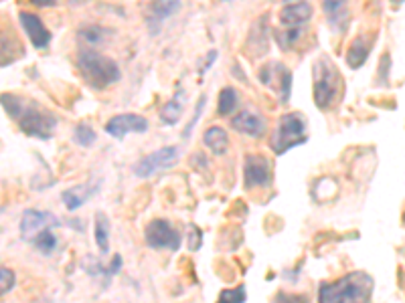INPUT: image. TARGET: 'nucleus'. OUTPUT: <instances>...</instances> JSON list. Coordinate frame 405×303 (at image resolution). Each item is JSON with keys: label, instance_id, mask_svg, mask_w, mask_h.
Wrapping results in <instances>:
<instances>
[{"label": "nucleus", "instance_id": "obj_1", "mask_svg": "<svg viewBox=\"0 0 405 303\" xmlns=\"http://www.w3.org/2000/svg\"><path fill=\"white\" fill-rule=\"evenodd\" d=\"M0 103L4 112L13 117L21 127V132H25L29 138L49 139L53 136L57 127V117L47 110L39 107L35 101L23 100L14 93H2Z\"/></svg>", "mask_w": 405, "mask_h": 303}, {"label": "nucleus", "instance_id": "obj_2", "mask_svg": "<svg viewBox=\"0 0 405 303\" xmlns=\"http://www.w3.org/2000/svg\"><path fill=\"white\" fill-rule=\"evenodd\" d=\"M373 277L365 271H353L334 283H322L318 303H371Z\"/></svg>", "mask_w": 405, "mask_h": 303}, {"label": "nucleus", "instance_id": "obj_3", "mask_svg": "<svg viewBox=\"0 0 405 303\" xmlns=\"http://www.w3.org/2000/svg\"><path fill=\"white\" fill-rule=\"evenodd\" d=\"M77 67L81 75L93 89H106L120 79V67L114 59L103 57L93 51H81L77 57Z\"/></svg>", "mask_w": 405, "mask_h": 303}, {"label": "nucleus", "instance_id": "obj_4", "mask_svg": "<svg viewBox=\"0 0 405 303\" xmlns=\"http://www.w3.org/2000/svg\"><path fill=\"white\" fill-rule=\"evenodd\" d=\"M306 142V122H304V115L298 112H292L280 117L278 129L272 138V148L274 152L282 156L286 152L294 148V146H300Z\"/></svg>", "mask_w": 405, "mask_h": 303}, {"label": "nucleus", "instance_id": "obj_5", "mask_svg": "<svg viewBox=\"0 0 405 303\" xmlns=\"http://www.w3.org/2000/svg\"><path fill=\"white\" fill-rule=\"evenodd\" d=\"M341 89V75L329 59H320L314 65V101L320 110H329Z\"/></svg>", "mask_w": 405, "mask_h": 303}, {"label": "nucleus", "instance_id": "obj_6", "mask_svg": "<svg viewBox=\"0 0 405 303\" xmlns=\"http://www.w3.org/2000/svg\"><path fill=\"white\" fill-rule=\"evenodd\" d=\"M144 240L150 249L158 251H178L180 249V235L165 218H154L144 228Z\"/></svg>", "mask_w": 405, "mask_h": 303}, {"label": "nucleus", "instance_id": "obj_7", "mask_svg": "<svg viewBox=\"0 0 405 303\" xmlns=\"http://www.w3.org/2000/svg\"><path fill=\"white\" fill-rule=\"evenodd\" d=\"M178 156H180V152H178L177 146H166V148L152 152L134 166V174L138 178H150L158 172H165V170L177 164Z\"/></svg>", "mask_w": 405, "mask_h": 303}, {"label": "nucleus", "instance_id": "obj_8", "mask_svg": "<svg viewBox=\"0 0 405 303\" xmlns=\"http://www.w3.org/2000/svg\"><path fill=\"white\" fill-rule=\"evenodd\" d=\"M243 180H245V188H266L272 182V166L267 162V158L252 154L245 158L243 164Z\"/></svg>", "mask_w": 405, "mask_h": 303}, {"label": "nucleus", "instance_id": "obj_9", "mask_svg": "<svg viewBox=\"0 0 405 303\" xmlns=\"http://www.w3.org/2000/svg\"><path fill=\"white\" fill-rule=\"evenodd\" d=\"M59 218L51 215L47 211H37V208H29L21 216V237L25 240H33L41 230H47L51 227H59Z\"/></svg>", "mask_w": 405, "mask_h": 303}, {"label": "nucleus", "instance_id": "obj_10", "mask_svg": "<svg viewBox=\"0 0 405 303\" xmlns=\"http://www.w3.org/2000/svg\"><path fill=\"white\" fill-rule=\"evenodd\" d=\"M260 81L267 85V87L278 89L280 100L286 101L290 100L292 91V73L288 67H284L282 63H270L260 71Z\"/></svg>", "mask_w": 405, "mask_h": 303}, {"label": "nucleus", "instance_id": "obj_11", "mask_svg": "<svg viewBox=\"0 0 405 303\" xmlns=\"http://www.w3.org/2000/svg\"><path fill=\"white\" fill-rule=\"evenodd\" d=\"M312 6L306 0H284L282 11H280V23L284 28H300L310 21Z\"/></svg>", "mask_w": 405, "mask_h": 303}, {"label": "nucleus", "instance_id": "obj_12", "mask_svg": "<svg viewBox=\"0 0 405 303\" xmlns=\"http://www.w3.org/2000/svg\"><path fill=\"white\" fill-rule=\"evenodd\" d=\"M148 129V122L136 114H122L112 117L106 126V132L116 139H122L130 132H136V134H144Z\"/></svg>", "mask_w": 405, "mask_h": 303}, {"label": "nucleus", "instance_id": "obj_13", "mask_svg": "<svg viewBox=\"0 0 405 303\" xmlns=\"http://www.w3.org/2000/svg\"><path fill=\"white\" fill-rule=\"evenodd\" d=\"M180 0H152L150 9L146 11V23L152 35L160 31V25L168 16H175L180 11Z\"/></svg>", "mask_w": 405, "mask_h": 303}, {"label": "nucleus", "instance_id": "obj_14", "mask_svg": "<svg viewBox=\"0 0 405 303\" xmlns=\"http://www.w3.org/2000/svg\"><path fill=\"white\" fill-rule=\"evenodd\" d=\"M21 25L25 28L26 37L33 43L35 49H47L51 43V33L47 26L43 25V21L37 14L33 13H21Z\"/></svg>", "mask_w": 405, "mask_h": 303}, {"label": "nucleus", "instance_id": "obj_15", "mask_svg": "<svg viewBox=\"0 0 405 303\" xmlns=\"http://www.w3.org/2000/svg\"><path fill=\"white\" fill-rule=\"evenodd\" d=\"M231 126L233 129H237L245 136H252V138H262L266 134V122L262 115H257L255 112L250 110H243L241 114H237L231 119Z\"/></svg>", "mask_w": 405, "mask_h": 303}, {"label": "nucleus", "instance_id": "obj_16", "mask_svg": "<svg viewBox=\"0 0 405 303\" xmlns=\"http://www.w3.org/2000/svg\"><path fill=\"white\" fill-rule=\"evenodd\" d=\"M322 11L329 18L330 26L334 31H347L349 26V18H351V13H349V0H322Z\"/></svg>", "mask_w": 405, "mask_h": 303}, {"label": "nucleus", "instance_id": "obj_17", "mask_svg": "<svg viewBox=\"0 0 405 303\" xmlns=\"http://www.w3.org/2000/svg\"><path fill=\"white\" fill-rule=\"evenodd\" d=\"M96 192H98V184H77L73 188L65 190L61 194V201H63L65 208L73 213L77 208H81Z\"/></svg>", "mask_w": 405, "mask_h": 303}, {"label": "nucleus", "instance_id": "obj_18", "mask_svg": "<svg viewBox=\"0 0 405 303\" xmlns=\"http://www.w3.org/2000/svg\"><path fill=\"white\" fill-rule=\"evenodd\" d=\"M373 49V38L369 35H361L351 43V47L347 51V63L351 69H359L363 67L369 59V53Z\"/></svg>", "mask_w": 405, "mask_h": 303}, {"label": "nucleus", "instance_id": "obj_19", "mask_svg": "<svg viewBox=\"0 0 405 303\" xmlns=\"http://www.w3.org/2000/svg\"><path fill=\"white\" fill-rule=\"evenodd\" d=\"M21 55H23V47H21L16 35L11 28L0 26V65L13 63Z\"/></svg>", "mask_w": 405, "mask_h": 303}, {"label": "nucleus", "instance_id": "obj_20", "mask_svg": "<svg viewBox=\"0 0 405 303\" xmlns=\"http://www.w3.org/2000/svg\"><path fill=\"white\" fill-rule=\"evenodd\" d=\"M202 142H205V146L213 152V154H217V156H223L229 148L227 132L219 126L209 127V129L205 132V138H202Z\"/></svg>", "mask_w": 405, "mask_h": 303}, {"label": "nucleus", "instance_id": "obj_21", "mask_svg": "<svg viewBox=\"0 0 405 303\" xmlns=\"http://www.w3.org/2000/svg\"><path fill=\"white\" fill-rule=\"evenodd\" d=\"M183 110H185V91L178 89L177 93H175V97L168 101L165 107L160 110V119H163V124H165V126H175L178 119H180Z\"/></svg>", "mask_w": 405, "mask_h": 303}, {"label": "nucleus", "instance_id": "obj_22", "mask_svg": "<svg viewBox=\"0 0 405 303\" xmlns=\"http://www.w3.org/2000/svg\"><path fill=\"white\" fill-rule=\"evenodd\" d=\"M96 243L101 253L110 251V220L103 213L96 215Z\"/></svg>", "mask_w": 405, "mask_h": 303}, {"label": "nucleus", "instance_id": "obj_23", "mask_svg": "<svg viewBox=\"0 0 405 303\" xmlns=\"http://www.w3.org/2000/svg\"><path fill=\"white\" fill-rule=\"evenodd\" d=\"M237 105H240V95L233 87H225L219 93V105H217L219 115H231Z\"/></svg>", "mask_w": 405, "mask_h": 303}, {"label": "nucleus", "instance_id": "obj_24", "mask_svg": "<svg viewBox=\"0 0 405 303\" xmlns=\"http://www.w3.org/2000/svg\"><path fill=\"white\" fill-rule=\"evenodd\" d=\"M31 243H33V245H35V247H37L39 251L43 253V255H51V253L57 249V237L51 233L49 228H47V230H41V233H39L37 237L31 240Z\"/></svg>", "mask_w": 405, "mask_h": 303}, {"label": "nucleus", "instance_id": "obj_25", "mask_svg": "<svg viewBox=\"0 0 405 303\" xmlns=\"http://www.w3.org/2000/svg\"><path fill=\"white\" fill-rule=\"evenodd\" d=\"M73 138H76L79 146L88 148V146H91L96 142V132H93V127L89 126V124H79L76 127V136Z\"/></svg>", "mask_w": 405, "mask_h": 303}, {"label": "nucleus", "instance_id": "obj_26", "mask_svg": "<svg viewBox=\"0 0 405 303\" xmlns=\"http://www.w3.org/2000/svg\"><path fill=\"white\" fill-rule=\"evenodd\" d=\"M245 287L240 285L235 289H223L219 293V299L217 303H245Z\"/></svg>", "mask_w": 405, "mask_h": 303}, {"label": "nucleus", "instance_id": "obj_27", "mask_svg": "<svg viewBox=\"0 0 405 303\" xmlns=\"http://www.w3.org/2000/svg\"><path fill=\"white\" fill-rule=\"evenodd\" d=\"M14 283H16V275H14L13 269H9V267H0V297L6 295L9 291L13 289Z\"/></svg>", "mask_w": 405, "mask_h": 303}, {"label": "nucleus", "instance_id": "obj_28", "mask_svg": "<svg viewBox=\"0 0 405 303\" xmlns=\"http://www.w3.org/2000/svg\"><path fill=\"white\" fill-rule=\"evenodd\" d=\"M106 35V31L98 25H91V26H86V28H81L79 31V38H83L86 43L89 45H96V43H100L101 38Z\"/></svg>", "mask_w": 405, "mask_h": 303}, {"label": "nucleus", "instance_id": "obj_29", "mask_svg": "<svg viewBox=\"0 0 405 303\" xmlns=\"http://www.w3.org/2000/svg\"><path fill=\"white\" fill-rule=\"evenodd\" d=\"M274 303H310L306 295H290V293H278Z\"/></svg>", "mask_w": 405, "mask_h": 303}, {"label": "nucleus", "instance_id": "obj_30", "mask_svg": "<svg viewBox=\"0 0 405 303\" xmlns=\"http://www.w3.org/2000/svg\"><path fill=\"white\" fill-rule=\"evenodd\" d=\"M86 263H89V265H83V269L88 271L89 275H100V273H108V269L106 267H101V263L96 259V257H89V259H86Z\"/></svg>", "mask_w": 405, "mask_h": 303}, {"label": "nucleus", "instance_id": "obj_31", "mask_svg": "<svg viewBox=\"0 0 405 303\" xmlns=\"http://www.w3.org/2000/svg\"><path fill=\"white\" fill-rule=\"evenodd\" d=\"M189 237H190V243H189V247H190V251H197L199 247H201V243H202V233L199 230V228L195 227V225H190L189 227Z\"/></svg>", "mask_w": 405, "mask_h": 303}, {"label": "nucleus", "instance_id": "obj_32", "mask_svg": "<svg viewBox=\"0 0 405 303\" xmlns=\"http://www.w3.org/2000/svg\"><path fill=\"white\" fill-rule=\"evenodd\" d=\"M202 107H205V95H202L201 100H199V103H197V112H195V115H193V119H190L189 127H185V134H183V138H189V136H190L193 127L197 126V122H199V115H201Z\"/></svg>", "mask_w": 405, "mask_h": 303}, {"label": "nucleus", "instance_id": "obj_33", "mask_svg": "<svg viewBox=\"0 0 405 303\" xmlns=\"http://www.w3.org/2000/svg\"><path fill=\"white\" fill-rule=\"evenodd\" d=\"M31 4H35V6H53L55 0H31Z\"/></svg>", "mask_w": 405, "mask_h": 303}, {"label": "nucleus", "instance_id": "obj_34", "mask_svg": "<svg viewBox=\"0 0 405 303\" xmlns=\"http://www.w3.org/2000/svg\"><path fill=\"white\" fill-rule=\"evenodd\" d=\"M404 2H405V0H391V4L395 6V9H397V6H401Z\"/></svg>", "mask_w": 405, "mask_h": 303}]
</instances>
